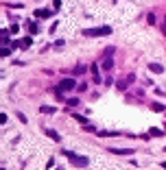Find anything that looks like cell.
<instances>
[{"mask_svg":"<svg viewBox=\"0 0 166 170\" xmlns=\"http://www.w3.org/2000/svg\"><path fill=\"white\" fill-rule=\"evenodd\" d=\"M83 35L87 37H103V35H112V26H98V29H85Z\"/></svg>","mask_w":166,"mask_h":170,"instance_id":"obj_1","label":"cell"},{"mask_svg":"<svg viewBox=\"0 0 166 170\" xmlns=\"http://www.w3.org/2000/svg\"><path fill=\"white\" fill-rule=\"evenodd\" d=\"M64 153V155L66 157H68V159L70 161H72L74 164V166H83V168H85L87 166V164H90V159H87V157H81V155H74V153L72 151H61Z\"/></svg>","mask_w":166,"mask_h":170,"instance_id":"obj_2","label":"cell"},{"mask_svg":"<svg viewBox=\"0 0 166 170\" xmlns=\"http://www.w3.org/2000/svg\"><path fill=\"white\" fill-rule=\"evenodd\" d=\"M59 87H61L64 92H70V90H74V87H79V85H77L74 79H64L61 83H59Z\"/></svg>","mask_w":166,"mask_h":170,"instance_id":"obj_3","label":"cell"},{"mask_svg":"<svg viewBox=\"0 0 166 170\" xmlns=\"http://www.w3.org/2000/svg\"><path fill=\"white\" fill-rule=\"evenodd\" d=\"M90 72H92V76H94V83H103L101 72H98V65H96V63H92V65H90Z\"/></svg>","mask_w":166,"mask_h":170,"instance_id":"obj_4","label":"cell"},{"mask_svg":"<svg viewBox=\"0 0 166 170\" xmlns=\"http://www.w3.org/2000/svg\"><path fill=\"white\" fill-rule=\"evenodd\" d=\"M53 13H55L53 9H37L35 11V18H51Z\"/></svg>","mask_w":166,"mask_h":170,"instance_id":"obj_5","label":"cell"},{"mask_svg":"<svg viewBox=\"0 0 166 170\" xmlns=\"http://www.w3.org/2000/svg\"><path fill=\"white\" fill-rule=\"evenodd\" d=\"M44 133H46L51 140H55V142H61V135H59L57 131H53V129H44Z\"/></svg>","mask_w":166,"mask_h":170,"instance_id":"obj_6","label":"cell"},{"mask_svg":"<svg viewBox=\"0 0 166 170\" xmlns=\"http://www.w3.org/2000/svg\"><path fill=\"white\" fill-rule=\"evenodd\" d=\"M101 68L109 72V70L114 68V59H112V57H105V59H103V63H101Z\"/></svg>","mask_w":166,"mask_h":170,"instance_id":"obj_7","label":"cell"},{"mask_svg":"<svg viewBox=\"0 0 166 170\" xmlns=\"http://www.w3.org/2000/svg\"><path fill=\"white\" fill-rule=\"evenodd\" d=\"M109 153H114V155H134L131 148H109Z\"/></svg>","mask_w":166,"mask_h":170,"instance_id":"obj_8","label":"cell"},{"mask_svg":"<svg viewBox=\"0 0 166 170\" xmlns=\"http://www.w3.org/2000/svg\"><path fill=\"white\" fill-rule=\"evenodd\" d=\"M149 70L155 72V74H162V72H164V65H162V63H149Z\"/></svg>","mask_w":166,"mask_h":170,"instance_id":"obj_9","label":"cell"},{"mask_svg":"<svg viewBox=\"0 0 166 170\" xmlns=\"http://www.w3.org/2000/svg\"><path fill=\"white\" fill-rule=\"evenodd\" d=\"M31 44H33V37H24V39H20V48H22V50H26Z\"/></svg>","mask_w":166,"mask_h":170,"instance_id":"obj_10","label":"cell"},{"mask_svg":"<svg viewBox=\"0 0 166 170\" xmlns=\"http://www.w3.org/2000/svg\"><path fill=\"white\" fill-rule=\"evenodd\" d=\"M85 72H87V65H83V63L74 65V74H77V76H81V74H85Z\"/></svg>","mask_w":166,"mask_h":170,"instance_id":"obj_11","label":"cell"},{"mask_svg":"<svg viewBox=\"0 0 166 170\" xmlns=\"http://www.w3.org/2000/svg\"><path fill=\"white\" fill-rule=\"evenodd\" d=\"M26 26H29V31H31V35H35V33H40V29H37V24L33 20H29L26 22Z\"/></svg>","mask_w":166,"mask_h":170,"instance_id":"obj_12","label":"cell"},{"mask_svg":"<svg viewBox=\"0 0 166 170\" xmlns=\"http://www.w3.org/2000/svg\"><path fill=\"white\" fill-rule=\"evenodd\" d=\"M131 83H129V81H127V79H123V81H118V83H116V87H118V90L120 92H125L127 90V87H129Z\"/></svg>","mask_w":166,"mask_h":170,"instance_id":"obj_13","label":"cell"},{"mask_svg":"<svg viewBox=\"0 0 166 170\" xmlns=\"http://www.w3.org/2000/svg\"><path fill=\"white\" fill-rule=\"evenodd\" d=\"M151 109H153V111H160V113H164V111H166V107H164V105H160V103H151Z\"/></svg>","mask_w":166,"mask_h":170,"instance_id":"obj_14","label":"cell"},{"mask_svg":"<svg viewBox=\"0 0 166 170\" xmlns=\"http://www.w3.org/2000/svg\"><path fill=\"white\" fill-rule=\"evenodd\" d=\"M40 111H42V113H55L57 109H55V107H48V105H42V107H40Z\"/></svg>","mask_w":166,"mask_h":170,"instance_id":"obj_15","label":"cell"},{"mask_svg":"<svg viewBox=\"0 0 166 170\" xmlns=\"http://www.w3.org/2000/svg\"><path fill=\"white\" fill-rule=\"evenodd\" d=\"M66 103H68L70 107H79V105H81V100H79V98H66Z\"/></svg>","mask_w":166,"mask_h":170,"instance_id":"obj_16","label":"cell"},{"mask_svg":"<svg viewBox=\"0 0 166 170\" xmlns=\"http://www.w3.org/2000/svg\"><path fill=\"white\" fill-rule=\"evenodd\" d=\"M114 52H116V48H114V46H107V48L103 50V57H112Z\"/></svg>","mask_w":166,"mask_h":170,"instance_id":"obj_17","label":"cell"},{"mask_svg":"<svg viewBox=\"0 0 166 170\" xmlns=\"http://www.w3.org/2000/svg\"><path fill=\"white\" fill-rule=\"evenodd\" d=\"M149 133H151V138H160V135H164L162 131H160V129H155V127H153V129H149Z\"/></svg>","mask_w":166,"mask_h":170,"instance_id":"obj_18","label":"cell"},{"mask_svg":"<svg viewBox=\"0 0 166 170\" xmlns=\"http://www.w3.org/2000/svg\"><path fill=\"white\" fill-rule=\"evenodd\" d=\"M72 118L77 120V122H81V124H87V118H85V116H79V113H74Z\"/></svg>","mask_w":166,"mask_h":170,"instance_id":"obj_19","label":"cell"},{"mask_svg":"<svg viewBox=\"0 0 166 170\" xmlns=\"http://www.w3.org/2000/svg\"><path fill=\"white\" fill-rule=\"evenodd\" d=\"M64 46H66V42H64V39H57V42H55V48H57V50H61Z\"/></svg>","mask_w":166,"mask_h":170,"instance_id":"obj_20","label":"cell"},{"mask_svg":"<svg viewBox=\"0 0 166 170\" xmlns=\"http://www.w3.org/2000/svg\"><path fill=\"white\" fill-rule=\"evenodd\" d=\"M147 22H149V24H155V15H153L151 11H149V15H147Z\"/></svg>","mask_w":166,"mask_h":170,"instance_id":"obj_21","label":"cell"},{"mask_svg":"<svg viewBox=\"0 0 166 170\" xmlns=\"http://www.w3.org/2000/svg\"><path fill=\"white\" fill-rule=\"evenodd\" d=\"M2 57H11V48H7V46H2Z\"/></svg>","mask_w":166,"mask_h":170,"instance_id":"obj_22","label":"cell"},{"mask_svg":"<svg viewBox=\"0 0 166 170\" xmlns=\"http://www.w3.org/2000/svg\"><path fill=\"white\" fill-rule=\"evenodd\" d=\"M127 81H129V83H134V81H136V74H134V72L127 74Z\"/></svg>","mask_w":166,"mask_h":170,"instance_id":"obj_23","label":"cell"},{"mask_svg":"<svg viewBox=\"0 0 166 170\" xmlns=\"http://www.w3.org/2000/svg\"><path fill=\"white\" fill-rule=\"evenodd\" d=\"M162 33L166 35V20H164V24H162Z\"/></svg>","mask_w":166,"mask_h":170,"instance_id":"obj_24","label":"cell"},{"mask_svg":"<svg viewBox=\"0 0 166 170\" xmlns=\"http://www.w3.org/2000/svg\"><path fill=\"white\" fill-rule=\"evenodd\" d=\"M164 113H166V111H164Z\"/></svg>","mask_w":166,"mask_h":170,"instance_id":"obj_25","label":"cell"}]
</instances>
